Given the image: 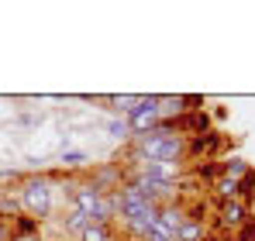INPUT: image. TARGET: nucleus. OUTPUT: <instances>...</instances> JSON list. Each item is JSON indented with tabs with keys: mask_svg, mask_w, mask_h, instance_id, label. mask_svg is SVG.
I'll return each instance as SVG.
<instances>
[{
	"mask_svg": "<svg viewBox=\"0 0 255 241\" xmlns=\"http://www.w3.org/2000/svg\"><path fill=\"white\" fill-rule=\"evenodd\" d=\"M17 200H21V214L24 217H35V221L48 217L52 214V179L48 176H28V179H21Z\"/></svg>",
	"mask_w": 255,
	"mask_h": 241,
	"instance_id": "nucleus-1",
	"label": "nucleus"
},
{
	"mask_svg": "<svg viewBox=\"0 0 255 241\" xmlns=\"http://www.w3.org/2000/svg\"><path fill=\"white\" fill-rule=\"evenodd\" d=\"M128 127H131V138L134 134H145L148 127H155L159 120H162V114H159V97H141V104L128 114Z\"/></svg>",
	"mask_w": 255,
	"mask_h": 241,
	"instance_id": "nucleus-2",
	"label": "nucleus"
},
{
	"mask_svg": "<svg viewBox=\"0 0 255 241\" xmlns=\"http://www.w3.org/2000/svg\"><path fill=\"white\" fill-rule=\"evenodd\" d=\"M172 127H176V134H183V138H197V134H207V131H211V118H207L204 107H200V111H183L179 118L172 120Z\"/></svg>",
	"mask_w": 255,
	"mask_h": 241,
	"instance_id": "nucleus-3",
	"label": "nucleus"
},
{
	"mask_svg": "<svg viewBox=\"0 0 255 241\" xmlns=\"http://www.w3.org/2000/svg\"><path fill=\"white\" fill-rule=\"evenodd\" d=\"M249 217H252V214H249V207L242 200H224L221 210H217V224H221L224 231H238Z\"/></svg>",
	"mask_w": 255,
	"mask_h": 241,
	"instance_id": "nucleus-4",
	"label": "nucleus"
},
{
	"mask_svg": "<svg viewBox=\"0 0 255 241\" xmlns=\"http://www.w3.org/2000/svg\"><path fill=\"white\" fill-rule=\"evenodd\" d=\"M186 224V210L179 207V203H162L159 207V228L166 231V235H172L176 238V231Z\"/></svg>",
	"mask_w": 255,
	"mask_h": 241,
	"instance_id": "nucleus-5",
	"label": "nucleus"
},
{
	"mask_svg": "<svg viewBox=\"0 0 255 241\" xmlns=\"http://www.w3.org/2000/svg\"><path fill=\"white\" fill-rule=\"evenodd\" d=\"M100 200H104V193H100L93 183H80V186L73 190V207H76V210H83L86 217L97 210V203H100Z\"/></svg>",
	"mask_w": 255,
	"mask_h": 241,
	"instance_id": "nucleus-6",
	"label": "nucleus"
},
{
	"mask_svg": "<svg viewBox=\"0 0 255 241\" xmlns=\"http://www.w3.org/2000/svg\"><path fill=\"white\" fill-rule=\"evenodd\" d=\"M221 148V134L217 131H207V134H197L186 141V155H204V152H217Z\"/></svg>",
	"mask_w": 255,
	"mask_h": 241,
	"instance_id": "nucleus-7",
	"label": "nucleus"
},
{
	"mask_svg": "<svg viewBox=\"0 0 255 241\" xmlns=\"http://www.w3.org/2000/svg\"><path fill=\"white\" fill-rule=\"evenodd\" d=\"M86 224H90V221H86V214H83V210H76V207H69V214H66V221H62V228H66V235H76V238H80V235L86 231Z\"/></svg>",
	"mask_w": 255,
	"mask_h": 241,
	"instance_id": "nucleus-8",
	"label": "nucleus"
},
{
	"mask_svg": "<svg viewBox=\"0 0 255 241\" xmlns=\"http://www.w3.org/2000/svg\"><path fill=\"white\" fill-rule=\"evenodd\" d=\"M107 104H111V111H114V114H131V111H134V107H138V104H141V97H138V93H125V97H107Z\"/></svg>",
	"mask_w": 255,
	"mask_h": 241,
	"instance_id": "nucleus-9",
	"label": "nucleus"
},
{
	"mask_svg": "<svg viewBox=\"0 0 255 241\" xmlns=\"http://www.w3.org/2000/svg\"><path fill=\"white\" fill-rule=\"evenodd\" d=\"M249 169H252L249 162L242 159V155H235V159H228L224 165H221V176H228V179H235V183H238V179H242Z\"/></svg>",
	"mask_w": 255,
	"mask_h": 241,
	"instance_id": "nucleus-10",
	"label": "nucleus"
},
{
	"mask_svg": "<svg viewBox=\"0 0 255 241\" xmlns=\"http://www.w3.org/2000/svg\"><path fill=\"white\" fill-rule=\"evenodd\" d=\"M214 193H217V200H238V183L235 179H228V176H221L217 183H214Z\"/></svg>",
	"mask_w": 255,
	"mask_h": 241,
	"instance_id": "nucleus-11",
	"label": "nucleus"
},
{
	"mask_svg": "<svg viewBox=\"0 0 255 241\" xmlns=\"http://www.w3.org/2000/svg\"><path fill=\"white\" fill-rule=\"evenodd\" d=\"M176 241H204V224L200 221H190L186 217V224L176 231Z\"/></svg>",
	"mask_w": 255,
	"mask_h": 241,
	"instance_id": "nucleus-12",
	"label": "nucleus"
},
{
	"mask_svg": "<svg viewBox=\"0 0 255 241\" xmlns=\"http://www.w3.org/2000/svg\"><path fill=\"white\" fill-rule=\"evenodd\" d=\"M28 235H38V221L21 214V217L14 221V231H10V238H28Z\"/></svg>",
	"mask_w": 255,
	"mask_h": 241,
	"instance_id": "nucleus-13",
	"label": "nucleus"
},
{
	"mask_svg": "<svg viewBox=\"0 0 255 241\" xmlns=\"http://www.w3.org/2000/svg\"><path fill=\"white\" fill-rule=\"evenodd\" d=\"M252 197H255V172L249 169V172H245V176L238 179V200L249 207V200H252Z\"/></svg>",
	"mask_w": 255,
	"mask_h": 241,
	"instance_id": "nucleus-14",
	"label": "nucleus"
},
{
	"mask_svg": "<svg viewBox=\"0 0 255 241\" xmlns=\"http://www.w3.org/2000/svg\"><path fill=\"white\" fill-rule=\"evenodd\" d=\"M80 241H114V235H111V228H104V224H86V231L80 235Z\"/></svg>",
	"mask_w": 255,
	"mask_h": 241,
	"instance_id": "nucleus-15",
	"label": "nucleus"
},
{
	"mask_svg": "<svg viewBox=\"0 0 255 241\" xmlns=\"http://www.w3.org/2000/svg\"><path fill=\"white\" fill-rule=\"evenodd\" d=\"M0 217H10V221L21 217V200H10L3 190H0Z\"/></svg>",
	"mask_w": 255,
	"mask_h": 241,
	"instance_id": "nucleus-16",
	"label": "nucleus"
},
{
	"mask_svg": "<svg viewBox=\"0 0 255 241\" xmlns=\"http://www.w3.org/2000/svg\"><path fill=\"white\" fill-rule=\"evenodd\" d=\"M193 176H200V179H214V183H217V179H221V165H217V162H204V165L193 169Z\"/></svg>",
	"mask_w": 255,
	"mask_h": 241,
	"instance_id": "nucleus-17",
	"label": "nucleus"
},
{
	"mask_svg": "<svg viewBox=\"0 0 255 241\" xmlns=\"http://www.w3.org/2000/svg\"><path fill=\"white\" fill-rule=\"evenodd\" d=\"M107 134H111V138H121V141H128V138H131V127H128V120H111V124H107Z\"/></svg>",
	"mask_w": 255,
	"mask_h": 241,
	"instance_id": "nucleus-18",
	"label": "nucleus"
},
{
	"mask_svg": "<svg viewBox=\"0 0 255 241\" xmlns=\"http://www.w3.org/2000/svg\"><path fill=\"white\" fill-rule=\"evenodd\" d=\"M86 155L83 152H62V165H69V169H80V165H86Z\"/></svg>",
	"mask_w": 255,
	"mask_h": 241,
	"instance_id": "nucleus-19",
	"label": "nucleus"
},
{
	"mask_svg": "<svg viewBox=\"0 0 255 241\" xmlns=\"http://www.w3.org/2000/svg\"><path fill=\"white\" fill-rule=\"evenodd\" d=\"M235 241H255V221L249 217L242 228H238V235H235Z\"/></svg>",
	"mask_w": 255,
	"mask_h": 241,
	"instance_id": "nucleus-20",
	"label": "nucleus"
},
{
	"mask_svg": "<svg viewBox=\"0 0 255 241\" xmlns=\"http://www.w3.org/2000/svg\"><path fill=\"white\" fill-rule=\"evenodd\" d=\"M0 241H7V224L0 221Z\"/></svg>",
	"mask_w": 255,
	"mask_h": 241,
	"instance_id": "nucleus-21",
	"label": "nucleus"
},
{
	"mask_svg": "<svg viewBox=\"0 0 255 241\" xmlns=\"http://www.w3.org/2000/svg\"><path fill=\"white\" fill-rule=\"evenodd\" d=\"M10 241H42L38 235H28V238H10Z\"/></svg>",
	"mask_w": 255,
	"mask_h": 241,
	"instance_id": "nucleus-22",
	"label": "nucleus"
}]
</instances>
